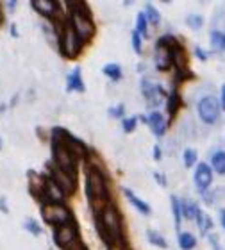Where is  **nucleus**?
<instances>
[{
  "instance_id": "nucleus-1",
  "label": "nucleus",
  "mask_w": 225,
  "mask_h": 250,
  "mask_svg": "<svg viewBox=\"0 0 225 250\" xmlns=\"http://www.w3.org/2000/svg\"><path fill=\"white\" fill-rule=\"evenodd\" d=\"M95 225H97L100 238L105 241L107 247L127 243L123 218H122L120 209L116 208L115 202H109L102 211L95 214Z\"/></svg>"
},
{
  "instance_id": "nucleus-2",
  "label": "nucleus",
  "mask_w": 225,
  "mask_h": 250,
  "mask_svg": "<svg viewBox=\"0 0 225 250\" xmlns=\"http://www.w3.org/2000/svg\"><path fill=\"white\" fill-rule=\"evenodd\" d=\"M84 188H86V197H88V202L95 214L102 211L109 202H113L111 200L109 183H107L104 168L100 167L99 163H89L88 165Z\"/></svg>"
},
{
  "instance_id": "nucleus-3",
  "label": "nucleus",
  "mask_w": 225,
  "mask_h": 250,
  "mask_svg": "<svg viewBox=\"0 0 225 250\" xmlns=\"http://www.w3.org/2000/svg\"><path fill=\"white\" fill-rule=\"evenodd\" d=\"M58 43H59V52L63 54L66 59H75L81 56L84 48V43L81 38L75 34L74 27L70 25V21H64L58 31Z\"/></svg>"
},
{
  "instance_id": "nucleus-4",
  "label": "nucleus",
  "mask_w": 225,
  "mask_h": 250,
  "mask_svg": "<svg viewBox=\"0 0 225 250\" xmlns=\"http://www.w3.org/2000/svg\"><path fill=\"white\" fill-rule=\"evenodd\" d=\"M50 165L59 168V170H63V172L70 173V175H74V177H77L79 173L77 157L63 143H59V141H52V163Z\"/></svg>"
},
{
  "instance_id": "nucleus-5",
  "label": "nucleus",
  "mask_w": 225,
  "mask_h": 250,
  "mask_svg": "<svg viewBox=\"0 0 225 250\" xmlns=\"http://www.w3.org/2000/svg\"><path fill=\"white\" fill-rule=\"evenodd\" d=\"M41 218L45 224L52 225L54 229L74 220L72 209L66 204H41Z\"/></svg>"
},
{
  "instance_id": "nucleus-6",
  "label": "nucleus",
  "mask_w": 225,
  "mask_h": 250,
  "mask_svg": "<svg viewBox=\"0 0 225 250\" xmlns=\"http://www.w3.org/2000/svg\"><path fill=\"white\" fill-rule=\"evenodd\" d=\"M197 113H199V118L205 125H215L216 122L220 120L222 115L218 97H215V95H204L199 100V104H197Z\"/></svg>"
},
{
  "instance_id": "nucleus-7",
  "label": "nucleus",
  "mask_w": 225,
  "mask_h": 250,
  "mask_svg": "<svg viewBox=\"0 0 225 250\" xmlns=\"http://www.w3.org/2000/svg\"><path fill=\"white\" fill-rule=\"evenodd\" d=\"M79 240L81 238H79V227L75 224V220H72L68 224L59 225V227L54 229V243L61 250H68Z\"/></svg>"
},
{
  "instance_id": "nucleus-8",
  "label": "nucleus",
  "mask_w": 225,
  "mask_h": 250,
  "mask_svg": "<svg viewBox=\"0 0 225 250\" xmlns=\"http://www.w3.org/2000/svg\"><path fill=\"white\" fill-rule=\"evenodd\" d=\"M70 25L74 27L75 34L81 38V42L86 45L95 38L97 34V27H95L93 20L89 16H82V15H70L68 16Z\"/></svg>"
},
{
  "instance_id": "nucleus-9",
  "label": "nucleus",
  "mask_w": 225,
  "mask_h": 250,
  "mask_svg": "<svg viewBox=\"0 0 225 250\" xmlns=\"http://www.w3.org/2000/svg\"><path fill=\"white\" fill-rule=\"evenodd\" d=\"M142 93H143V97H145V102H147L148 109H152V111H157V107H159V105L164 102V99L168 97L161 84L152 83L148 79H143L142 81Z\"/></svg>"
},
{
  "instance_id": "nucleus-10",
  "label": "nucleus",
  "mask_w": 225,
  "mask_h": 250,
  "mask_svg": "<svg viewBox=\"0 0 225 250\" xmlns=\"http://www.w3.org/2000/svg\"><path fill=\"white\" fill-rule=\"evenodd\" d=\"M48 177L52 179L54 183L63 189V193L66 197H68V195H74V193L77 191V177L63 172V170H59V168L52 167V165H48Z\"/></svg>"
},
{
  "instance_id": "nucleus-11",
  "label": "nucleus",
  "mask_w": 225,
  "mask_h": 250,
  "mask_svg": "<svg viewBox=\"0 0 225 250\" xmlns=\"http://www.w3.org/2000/svg\"><path fill=\"white\" fill-rule=\"evenodd\" d=\"M213 170L207 163H199L197 167H195V172H193V183L195 188H197V191L200 195H204L211 189L213 186Z\"/></svg>"
},
{
  "instance_id": "nucleus-12",
  "label": "nucleus",
  "mask_w": 225,
  "mask_h": 250,
  "mask_svg": "<svg viewBox=\"0 0 225 250\" xmlns=\"http://www.w3.org/2000/svg\"><path fill=\"white\" fill-rule=\"evenodd\" d=\"M140 120L145 122V124L150 127L152 134L156 138H161V136L166 134L168 130V118L159 111H150L148 116H140Z\"/></svg>"
},
{
  "instance_id": "nucleus-13",
  "label": "nucleus",
  "mask_w": 225,
  "mask_h": 250,
  "mask_svg": "<svg viewBox=\"0 0 225 250\" xmlns=\"http://www.w3.org/2000/svg\"><path fill=\"white\" fill-rule=\"evenodd\" d=\"M154 62H156V68L159 72H168L170 68H173L172 54H170V48L166 45L156 42V58H154Z\"/></svg>"
},
{
  "instance_id": "nucleus-14",
  "label": "nucleus",
  "mask_w": 225,
  "mask_h": 250,
  "mask_svg": "<svg viewBox=\"0 0 225 250\" xmlns=\"http://www.w3.org/2000/svg\"><path fill=\"white\" fill-rule=\"evenodd\" d=\"M123 195H125L127 200L131 202V206H132L134 209H136L138 213H142L143 216H150L152 208L148 206L147 202H145V200H143V198L138 197V195H136L134 191H132L131 188H123Z\"/></svg>"
},
{
  "instance_id": "nucleus-15",
  "label": "nucleus",
  "mask_w": 225,
  "mask_h": 250,
  "mask_svg": "<svg viewBox=\"0 0 225 250\" xmlns=\"http://www.w3.org/2000/svg\"><path fill=\"white\" fill-rule=\"evenodd\" d=\"M66 91H77V93L86 91V84L82 81V73H81L79 66H75L72 73H68V77H66Z\"/></svg>"
},
{
  "instance_id": "nucleus-16",
  "label": "nucleus",
  "mask_w": 225,
  "mask_h": 250,
  "mask_svg": "<svg viewBox=\"0 0 225 250\" xmlns=\"http://www.w3.org/2000/svg\"><path fill=\"white\" fill-rule=\"evenodd\" d=\"M166 99H168L166 100V111H168L170 120H172V118H175V116H177V113L181 111V107H183L184 102H183V97H181V93H179L177 88H173Z\"/></svg>"
},
{
  "instance_id": "nucleus-17",
  "label": "nucleus",
  "mask_w": 225,
  "mask_h": 250,
  "mask_svg": "<svg viewBox=\"0 0 225 250\" xmlns=\"http://www.w3.org/2000/svg\"><path fill=\"white\" fill-rule=\"evenodd\" d=\"M45 181H47V175H41V173H36V172L29 173V189H31V193L38 200H41Z\"/></svg>"
},
{
  "instance_id": "nucleus-18",
  "label": "nucleus",
  "mask_w": 225,
  "mask_h": 250,
  "mask_svg": "<svg viewBox=\"0 0 225 250\" xmlns=\"http://www.w3.org/2000/svg\"><path fill=\"white\" fill-rule=\"evenodd\" d=\"M195 222H197V227H199V232L202 236H209L215 224H213V218H211L209 214L205 213L204 209H199V213L195 216Z\"/></svg>"
},
{
  "instance_id": "nucleus-19",
  "label": "nucleus",
  "mask_w": 225,
  "mask_h": 250,
  "mask_svg": "<svg viewBox=\"0 0 225 250\" xmlns=\"http://www.w3.org/2000/svg\"><path fill=\"white\" fill-rule=\"evenodd\" d=\"M213 170V173L225 177V150H215L209 156V163H207Z\"/></svg>"
},
{
  "instance_id": "nucleus-20",
  "label": "nucleus",
  "mask_w": 225,
  "mask_h": 250,
  "mask_svg": "<svg viewBox=\"0 0 225 250\" xmlns=\"http://www.w3.org/2000/svg\"><path fill=\"white\" fill-rule=\"evenodd\" d=\"M177 243L181 250H193V249H197L199 240H197V236H195L193 232H188V230L183 232V230H181L177 234Z\"/></svg>"
},
{
  "instance_id": "nucleus-21",
  "label": "nucleus",
  "mask_w": 225,
  "mask_h": 250,
  "mask_svg": "<svg viewBox=\"0 0 225 250\" xmlns=\"http://www.w3.org/2000/svg\"><path fill=\"white\" fill-rule=\"evenodd\" d=\"M199 209V204L195 202V200H189V198H183L181 200V213H183L184 220H195Z\"/></svg>"
},
{
  "instance_id": "nucleus-22",
  "label": "nucleus",
  "mask_w": 225,
  "mask_h": 250,
  "mask_svg": "<svg viewBox=\"0 0 225 250\" xmlns=\"http://www.w3.org/2000/svg\"><path fill=\"white\" fill-rule=\"evenodd\" d=\"M102 73H104L109 81H113V83H118V81L123 77L122 66L118 64V62H107V64H104V68H102Z\"/></svg>"
},
{
  "instance_id": "nucleus-23",
  "label": "nucleus",
  "mask_w": 225,
  "mask_h": 250,
  "mask_svg": "<svg viewBox=\"0 0 225 250\" xmlns=\"http://www.w3.org/2000/svg\"><path fill=\"white\" fill-rule=\"evenodd\" d=\"M170 206H172V213H173V222H175V229H177V234L181 232V224H183V213H181V198L177 195H172L170 197Z\"/></svg>"
},
{
  "instance_id": "nucleus-24",
  "label": "nucleus",
  "mask_w": 225,
  "mask_h": 250,
  "mask_svg": "<svg viewBox=\"0 0 225 250\" xmlns=\"http://www.w3.org/2000/svg\"><path fill=\"white\" fill-rule=\"evenodd\" d=\"M147 240L150 241V245L157 247V249H163V250H166L168 249V241L166 238L159 232V230L156 229H148L147 230Z\"/></svg>"
},
{
  "instance_id": "nucleus-25",
  "label": "nucleus",
  "mask_w": 225,
  "mask_h": 250,
  "mask_svg": "<svg viewBox=\"0 0 225 250\" xmlns=\"http://www.w3.org/2000/svg\"><path fill=\"white\" fill-rule=\"evenodd\" d=\"M143 13H145V16H147V21L150 23V25H159L161 23V13L156 9V5L154 4H145V9H143Z\"/></svg>"
},
{
  "instance_id": "nucleus-26",
  "label": "nucleus",
  "mask_w": 225,
  "mask_h": 250,
  "mask_svg": "<svg viewBox=\"0 0 225 250\" xmlns=\"http://www.w3.org/2000/svg\"><path fill=\"white\" fill-rule=\"evenodd\" d=\"M134 31L140 34L142 38H148V21H147V16L143 11H140L136 16V29Z\"/></svg>"
},
{
  "instance_id": "nucleus-27",
  "label": "nucleus",
  "mask_w": 225,
  "mask_h": 250,
  "mask_svg": "<svg viewBox=\"0 0 225 250\" xmlns=\"http://www.w3.org/2000/svg\"><path fill=\"white\" fill-rule=\"evenodd\" d=\"M204 16L199 15V13H191V15L186 16V25L191 29V31H199L204 27Z\"/></svg>"
},
{
  "instance_id": "nucleus-28",
  "label": "nucleus",
  "mask_w": 225,
  "mask_h": 250,
  "mask_svg": "<svg viewBox=\"0 0 225 250\" xmlns=\"http://www.w3.org/2000/svg\"><path fill=\"white\" fill-rule=\"evenodd\" d=\"M197 161H199V156H197V150H195V148H186V150L183 152V163L186 168L197 167Z\"/></svg>"
},
{
  "instance_id": "nucleus-29",
  "label": "nucleus",
  "mask_w": 225,
  "mask_h": 250,
  "mask_svg": "<svg viewBox=\"0 0 225 250\" xmlns=\"http://www.w3.org/2000/svg\"><path fill=\"white\" fill-rule=\"evenodd\" d=\"M209 40H211V47H213V50H216V52H222V42H224V31H218V29H215V31H211Z\"/></svg>"
},
{
  "instance_id": "nucleus-30",
  "label": "nucleus",
  "mask_w": 225,
  "mask_h": 250,
  "mask_svg": "<svg viewBox=\"0 0 225 250\" xmlns=\"http://www.w3.org/2000/svg\"><path fill=\"white\" fill-rule=\"evenodd\" d=\"M138 122H140V116H127V118H123V120H122V129H123V132H125V134L134 132L138 127Z\"/></svg>"
},
{
  "instance_id": "nucleus-31",
  "label": "nucleus",
  "mask_w": 225,
  "mask_h": 250,
  "mask_svg": "<svg viewBox=\"0 0 225 250\" xmlns=\"http://www.w3.org/2000/svg\"><path fill=\"white\" fill-rule=\"evenodd\" d=\"M23 227H25V230H29L32 236H41V232H43L40 222L34 218H27L25 222H23Z\"/></svg>"
},
{
  "instance_id": "nucleus-32",
  "label": "nucleus",
  "mask_w": 225,
  "mask_h": 250,
  "mask_svg": "<svg viewBox=\"0 0 225 250\" xmlns=\"http://www.w3.org/2000/svg\"><path fill=\"white\" fill-rule=\"evenodd\" d=\"M131 43H132V50L136 54H142L143 52V42H142V36L138 34L136 31H132V36H131Z\"/></svg>"
},
{
  "instance_id": "nucleus-33",
  "label": "nucleus",
  "mask_w": 225,
  "mask_h": 250,
  "mask_svg": "<svg viewBox=\"0 0 225 250\" xmlns=\"http://www.w3.org/2000/svg\"><path fill=\"white\" fill-rule=\"evenodd\" d=\"M109 116H113V118H125V105L123 104H118V105H113V107H109Z\"/></svg>"
},
{
  "instance_id": "nucleus-34",
  "label": "nucleus",
  "mask_w": 225,
  "mask_h": 250,
  "mask_svg": "<svg viewBox=\"0 0 225 250\" xmlns=\"http://www.w3.org/2000/svg\"><path fill=\"white\" fill-rule=\"evenodd\" d=\"M195 58L205 62L207 59H209V52H205V50L202 47H195Z\"/></svg>"
},
{
  "instance_id": "nucleus-35",
  "label": "nucleus",
  "mask_w": 225,
  "mask_h": 250,
  "mask_svg": "<svg viewBox=\"0 0 225 250\" xmlns=\"http://www.w3.org/2000/svg\"><path fill=\"white\" fill-rule=\"evenodd\" d=\"M152 157H154L156 161H161L163 152H161V146L159 145H154V148H152Z\"/></svg>"
},
{
  "instance_id": "nucleus-36",
  "label": "nucleus",
  "mask_w": 225,
  "mask_h": 250,
  "mask_svg": "<svg viewBox=\"0 0 225 250\" xmlns=\"http://www.w3.org/2000/svg\"><path fill=\"white\" fill-rule=\"evenodd\" d=\"M218 100H220L222 111L225 113V83H224V86H222V89H220V97H218Z\"/></svg>"
},
{
  "instance_id": "nucleus-37",
  "label": "nucleus",
  "mask_w": 225,
  "mask_h": 250,
  "mask_svg": "<svg viewBox=\"0 0 225 250\" xmlns=\"http://www.w3.org/2000/svg\"><path fill=\"white\" fill-rule=\"evenodd\" d=\"M207 240L211 241V245L215 247L216 250H220V245H218V236H216V234H209V236H207Z\"/></svg>"
},
{
  "instance_id": "nucleus-38",
  "label": "nucleus",
  "mask_w": 225,
  "mask_h": 250,
  "mask_svg": "<svg viewBox=\"0 0 225 250\" xmlns=\"http://www.w3.org/2000/svg\"><path fill=\"white\" fill-rule=\"evenodd\" d=\"M218 222H220L222 229L225 230V208H222L220 211H218Z\"/></svg>"
},
{
  "instance_id": "nucleus-39",
  "label": "nucleus",
  "mask_w": 225,
  "mask_h": 250,
  "mask_svg": "<svg viewBox=\"0 0 225 250\" xmlns=\"http://www.w3.org/2000/svg\"><path fill=\"white\" fill-rule=\"evenodd\" d=\"M154 179H156V181H159V184H161L163 188L166 186V177H164V175H161L159 172L154 173Z\"/></svg>"
},
{
  "instance_id": "nucleus-40",
  "label": "nucleus",
  "mask_w": 225,
  "mask_h": 250,
  "mask_svg": "<svg viewBox=\"0 0 225 250\" xmlns=\"http://www.w3.org/2000/svg\"><path fill=\"white\" fill-rule=\"evenodd\" d=\"M68 250H88V247H86V245H84V243H82V241L79 240L77 243H74V245L70 247Z\"/></svg>"
},
{
  "instance_id": "nucleus-41",
  "label": "nucleus",
  "mask_w": 225,
  "mask_h": 250,
  "mask_svg": "<svg viewBox=\"0 0 225 250\" xmlns=\"http://www.w3.org/2000/svg\"><path fill=\"white\" fill-rule=\"evenodd\" d=\"M107 250H131L127 243H122V245H113V247H107Z\"/></svg>"
},
{
  "instance_id": "nucleus-42",
  "label": "nucleus",
  "mask_w": 225,
  "mask_h": 250,
  "mask_svg": "<svg viewBox=\"0 0 225 250\" xmlns=\"http://www.w3.org/2000/svg\"><path fill=\"white\" fill-rule=\"evenodd\" d=\"M5 7H7V9L9 11H15L16 9V5H18V2H16V0H13V2H5Z\"/></svg>"
},
{
  "instance_id": "nucleus-43",
  "label": "nucleus",
  "mask_w": 225,
  "mask_h": 250,
  "mask_svg": "<svg viewBox=\"0 0 225 250\" xmlns=\"http://www.w3.org/2000/svg\"><path fill=\"white\" fill-rule=\"evenodd\" d=\"M0 209L4 211V213H7L9 209H7V206H5V198H0Z\"/></svg>"
},
{
  "instance_id": "nucleus-44",
  "label": "nucleus",
  "mask_w": 225,
  "mask_h": 250,
  "mask_svg": "<svg viewBox=\"0 0 225 250\" xmlns=\"http://www.w3.org/2000/svg\"><path fill=\"white\" fill-rule=\"evenodd\" d=\"M11 34H13V36H18V31H16V25H11Z\"/></svg>"
},
{
  "instance_id": "nucleus-45",
  "label": "nucleus",
  "mask_w": 225,
  "mask_h": 250,
  "mask_svg": "<svg viewBox=\"0 0 225 250\" xmlns=\"http://www.w3.org/2000/svg\"><path fill=\"white\" fill-rule=\"evenodd\" d=\"M4 21V13H2V5H0V23Z\"/></svg>"
},
{
  "instance_id": "nucleus-46",
  "label": "nucleus",
  "mask_w": 225,
  "mask_h": 250,
  "mask_svg": "<svg viewBox=\"0 0 225 250\" xmlns=\"http://www.w3.org/2000/svg\"><path fill=\"white\" fill-rule=\"evenodd\" d=\"M222 52H225V32H224V42H222Z\"/></svg>"
},
{
  "instance_id": "nucleus-47",
  "label": "nucleus",
  "mask_w": 225,
  "mask_h": 250,
  "mask_svg": "<svg viewBox=\"0 0 225 250\" xmlns=\"http://www.w3.org/2000/svg\"><path fill=\"white\" fill-rule=\"evenodd\" d=\"M0 148H2V140H0Z\"/></svg>"
}]
</instances>
